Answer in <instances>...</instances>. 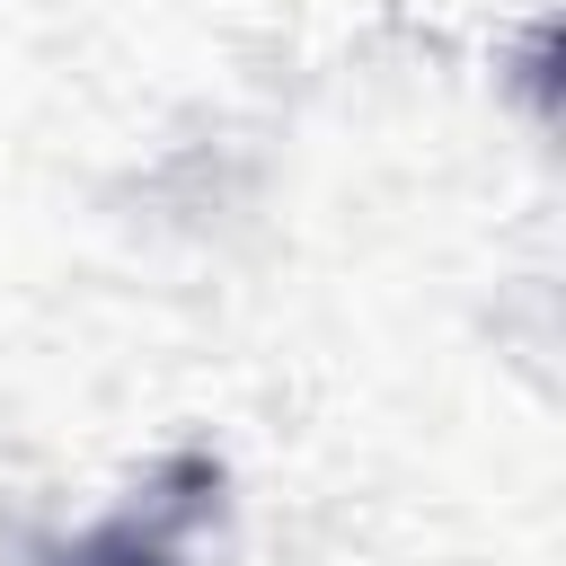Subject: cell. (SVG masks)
<instances>
[{"label": "cell", "mask_w": 566, "mask_h": 566, "mask_svg": "<svg viewBox=\"0 0 566 566\" xmlns=\"http://www.w3.org/2000/svg\"><path fill=\"white\" fill-rule=\"evenodd\" d=\"M106 566H168V557H106Z\"/></svg>", "instance_id": "6da1fadb"}]
</instances>
